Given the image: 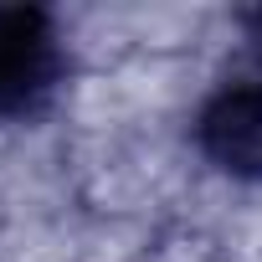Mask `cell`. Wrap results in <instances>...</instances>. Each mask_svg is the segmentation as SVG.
Listing matches in <instances>:
<instances>
[{"label":"cell","instance_id":"obj_1","mask_svg":"<svg viewBox=\"0 0 262 262\" xmlns=\"http://www.w3.org/2000/svg\"><path fill=\"white\" fill-rule=\"evenodd\" d=\"M62 77V36L36 6H0V118L31 113Z\"/></svg>","mask_w":262,"mask_h":262},{"label":"cell","instance_id":"obj_2","mask_svg":"<svg viewBox=\"0 0 262 262\" xmlns=\"http://www.w3.org/2000/svg\"><path fill=\"white\" fill-rule=\"evenodd\" d=\"M195 144L211 165H221L236 180H262V77L221 88L201 118H195Z\"/></svg>","mask_w":262,"mask_h":262}]
</instances>
